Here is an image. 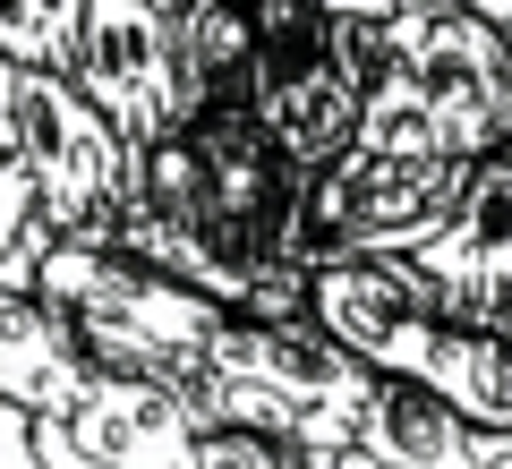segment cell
Instances as JSON below:
<instances>
[{"mask_svg": "<svg viewBox=\"0 0 512 469\" xmlns=\"http://www.w3.org/2000/svg\"><path fill=\"white\" fill-rule=\"evenodd\" d=\"M299 188L308 180L265 145L248 111H197L154 154H137V205L94 239L239 325H299Z\"/></svg>", "mask_w": 512, "mask_h": 469, "instance_id": "cell-1", "label": "cell"}, {"mask_svg": "<svg viewBox=\"0 0 512 469\" xmlns=\"http://www.w3.org/2000/svg\"><path fill=\"white\" fill-rule=\"evenodd\" d=\"M308 325L359 376L410 384V393L444 401L478 435H512V359H504V342L461 333L402 256H333V265H308Z\"/></svg>", "mask_w": 512, "mask_h": 469, "instance_id": "cell-2", "label": "cell"}, {"mask_svg": "<svg viewBox=\"0 0 512 469\" xmlns=\"http://www.w3.org/2000/svg\"><path fill=\"white\" fill-rule=\"evenodd\" d=\"M26 299H43L60 325L77 333V350H86L94 376L154 384V393H171V401L197 393L205 359H214V333L231 325L222 307H205V299H188L180 282L111 256L103 239H52V248L35 256V290H26Z\"/></svg>", "mask_w": 512, "mask_h": 469, "instance_id": "cell-3", "label": "cell"}, {"mask_svg": "<svg viewBox=\"0 0 512 469\" xmlns=\"http://www.w3.org/2000/svg\"><path fill=\"white\" fill-rule=\"evenodd\" d=\"M248 111L299 180L333 171L359 128V86L333 60L325 0H248Z\"/></svg>", "mask_w": 512, "mask_h": 469, "instance_id": "cell-4", "label": "cell"}, {"mask_svg": "<svg viewBox=\"0 0 512 469\" xmlns=\"http://www.w3.org/2000/svg\"><path fill=\"white\" fill-rule=\"evenodd\" d=\"M342 393H359V367L325 342V333L299 316V325H222L214 333V359H205L197 393V427H231V435H265V444L291 452L299 427L333 410Z\"/></svg>", "mask_w": 512, "mask_h": 469, "instance_id": "cell-5", "label": "cell"}, {"mask_svg": "<svg viewBox=\"0 0 512 469\" xmlns=\"http://www.w3.org/2000/svg\"><path fill=\"white\" fill-rule=\"evenodd\" d=\"M69 86L128 154H154L171 128H188L197 111L180 69V0H77Z\"/></svg>", "mask_w": 512, "mask_h": 469, "instance_id": "cell-6", "label": "cell"}, {"mask_svg": "<svg viewBox=\"0 0 512 469\" xmlns=\"http://www.w3.org/2000/svg\"><path fill=\"white\" fill-rule=\"evenodd\" d=\"M18 171L43 239H94L137 205V154L86 111L69 77H18Z\"/></svg>", "mask_w": 512, "mask_h": 469, "instance_id": "cell-7", "label": "cell"}, {"mask_svg": "<svg viewBox=\"0 0 512 469\" xmlns=\"http://www.w3.org/2000/svg\"><path fill=\"white\" fill-rule=\"evenodd\" d=\"M291 461L299 469H512V435H478L410 384L359 376V393H342L316 427L291 435Z\"/></svg>", "mask_w": 512, "mask_h": 469, "instance_id": "cell-8", "label": "cell"}, {"mask_svg": "<svg viewBox=\"0 0 512 469\" xmlns=\"http://www.w3.org/2000/svg\"><path fill=\"white\" fill-rule=\"evenodd\" d=\"M410 273L461 333L504 342V325H512V154H487L470 171L453 222L410 256Z\"/></svg>", "mask_w": 512, "mask_h": 469, "instance_id": "cell-9", "label": "cell"}, {"mask_svg": "<svg viewBox=\"0 0 512 469\" xmlns=\"http://www.w3.org/2000/svg\"><path fill=\"white\" fill-rule=\"evenodd\" d=\"M197 435L205 427L188 401L154 393V384H128V376H94L77 393V410L60 418V444L86 469H180Z\"/></svg>", "mask_w": 512, "mask_h": 469, "instance_id": "cell-10", "label": "cell"}, {"mask_svg": "<svg viewBox=\"0 0 512 469\" xmlns=\"http://www.w3.org/2000/svg\"><path fill=\"white\" fill-rule=\"evenodd\" d=\"M86 384H94V367H86V350H77V333L60 325L43 299L0 290V410L52 418L60 427Z\"/></svg>", "mask_w": 512, "mask_h": 469, "instance_id": "cell-11", "label": "cell"}, {"mask_svg": "<svg viewBox=\"0 0 512 469\" xmlns=\"http://www.w3.org/2000/svg\"><path fill=\"white\" fill-rule=\"evenodd\" d=\"M180 69H188V111L248 103V9L239 0H180Z\"/></svg>", "mask_w": 512, "mask_h": 469, "instance_id": "cell-12", "label": "cell"}, {"mask_svg": "<svg viewBox=\"0 0 512 469\" xmlns=\"http://www.w3.org/2000/svg\"><path fill=\"white\" fill-rule=\"evenodd\" d=\"M77 0H0V69L9 77H69Z\"/></svg>", "mask_w": 512, "mask_h": 469, "instance_id": "cell-13", "label": "cell"}, {"mask_svg": "<svg viewBox=\"0 0 512 469\" xmlns=\"http://www.w3.org/2000/svg\"><path fill=\"white\" fill-rule=\"evenodd\" d=\"M35 231V197H26V171H18V77L0 69V256Z\"/></svg>", "mask_w": 512, "mask_h": 469, "instance_id": "cell-14", "label": "cell"}, {"mask_svg": "<svg viewBox=\"0 0 512 469\" xmlns=\"http://www.w3.org/2000/svg\"><path fill=\"white\" fill-rule=\"evenodd\" d=\"M180 469H299L282 444H265V435H231V427H205L197 444H188Z\"/></svg>", "mask_w": 512, "mask_h": 469, "instance_id": "cell-15", "label": "cell"}, {"mask_svg": "<svg viewBox=\"0 0 512 469\" xmlns=\"http://www.w3.org/2000/svg\"><path fill=\"white\" fill-rule=\"evenodd\" d=\"M26 452H35V469H86L69 444H60V427H52V418H26Z\"/></svg>", "mask_w": 512, "mask_h": 469, "instance_id": "cell-16", "label": "cell"}, {"mask_svg": "<svg viewBox=\"0 0 512 469\" xmlns=\"http://www.w3.org/2000/svg\"><path fill=\"white\" fill-rule=\"evenodd\" d=\"M0 469H35V452H26V418L0 410Z\"/></svg>", "mask_w": 512, "mask_h": 469, "instance_id": "cell-17", "label": "cell"}]
</instances>
